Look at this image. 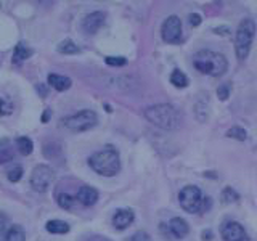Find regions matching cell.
I'll list each match as a JSON object with an SVG mask.
<instances>
[{
  "label": "cell",
  "instance_id": "1",
  "mask_svg": "<svg viewBox=\"0 0 257 241\" xmlns=\"http://www.w3.org/2000/svg\"><path fill=\"white\" fill-rule=\"evenodd\" d=\"M145 117H147L151 124H155L159 129L164 131H175L182 124V114L175 106L169 103H159L153 104L145 111Z\"/></svg>",
  "mask_w": 257,
  "mask_h": 241
},
{
  "label": "cell",
  "instance_id": "2",
  "mask_svg": "<svg viewBox=\"0 0 257 241\" xmlns=\"http://www.w3.org/2000/svg\"><path fill=\"white\" fill-rule=\"evenodd\" d=\"M193 66L199 72L207 76L219 77L228 69V61L222 53H217L212 50H199L193 56Z\"/></svg>",
  "mask_w": 257,
  "mask_h": 241
},
{
  "label": "cell",
  "instance_id": "3",
  "mask_svg": "<svg viewBox=\"0 0 257 241\" xmlns=\"http://www.w3.org/2000/svg\"><path fill=\"white\" fill-rule=\"evenodd\" d=\"M88 164H90V167L96 174L104 175V177H112V175H116L120 169L119 153L112 147H106L88 158Z\"/></svg>",
  "mask_w": 257,
  "mask_h": 241
},
{
  "label": "cell",
  "instance_id": "4",
  "mask_svg": "<svg viewBox=\"0 0 257 241\" xmlns=\"http://www.w3.org/2000/svg\"><path fill=\"white\" fill-rule=\"evenodd\" d=\"M179 201L183 211L190 214L204 212L209 204H211V199L204 198L203 191L195 187V185H188V187L182 188V191L179 193Z\"/></svg>",
  "mask_w": 257,
  "mask_h": 241
},
{
  "label": "cell",
  "instance_id": "5",
  "mask_svg": "<svg viewBox=\"0 0 257 241\" xmlns=\"http://www.w3.org/2000/svg\"><path fill=\"white\" fill-rule=\"evenodd\" d=\"M254 34H255V23L251 18H244L239 23L235 37V53L238 56V60H244L249 55Z\"/></svg>",
  "mask_w": 257,
  "mask_h": 241
},
{
  "label": "cell",
  "instance_id": "6",
  "mask_svg": "<svg viewBox=\"0 0 257 241\" xmlns=\"http://www.w3.org/2000/svg\"><path fill=\"white\" fill-rule=\"evenodd\" d=\"M61 124L71 132H85L88 129H92L98 124V116H96V112L92 109H84L72 116L64 117L61 120Z\"/></svg>",
  "mask_w": 257,
  "mask_h": 241
},
{
  "label": "cell",
  "instance_id": "7",
  "mask_svg": "<svg viewBox=\"0 0 257 241\" xmlns=\"http://www.w3.org/2000/svg\"><path fill=\"white\" fill-rule=\"evenodd\" d=\"M53 169L45 164H39L34 167V171L31 174V187L39 193H44L48 190V187L53 182Z\"/></svg>",
  "mask_w": 257,
  "mask_h": 241
},
{
  "label": "cell",
  "instance_id": "8",
  "mask_svg": "<svg viewBox=\"0 0 257 241\" xmlns=\"http://www.w3.org/2000/svg\"><path fill=\"white\" fill-rule=\"evenodd\" d=\"M161 36H163V40L167 44L179 42L182 37V23L179 20V16H175V15L169 16V18L163 23Z\"/></svg>",
  "mask_w": 257,
  "mask_h": 241
},
{
  "label": "cell",
  "instance_id": "9",
  "mask_svg": "<svg viewBox=\"0 0 257 241\" xmlns=\"http://www.w3.org/2000/svg\"><path fill=\"white\" fill-rule=\"evenodd\" d=\"M220 235H222L223 241H247L244 227L241 223L233 222V220L222 225Z\"/></svg>",
  "mask_w": 257,
  "mask_h": 241
},
{
  "label": "cell",
  "instance_id": "10",
  "mask_svg": "<svg viewBox=\"0 0 257 241\" xmlns=\"http://www.w3.org/2000/svg\"><path fill=\"white\" fill-rule=\"evenodd\" d=\"M103 23H104V13L103 12H93L84 18L82 28L87 34H95V32L103 26Z\"/></svg>",
  "mask_w": 257,
  "mask_h": 241
},
{
  "label": "cell",
  "instance_id": "11",
  "mask_svg": "<svg viewBox=\"0 0 257 241\" xmlns=\"http://www.w3.org/2000/svg\"><path fill=\"white\" fill-rule=\"evenodd\" d=\"M134 217L135 215L131 209H117L114 217H112V225H114L117 230H124L134 222Z\"/></svg>",
  "mask_w": 257,
  "mask_h": 241
},
{
  "label": "cell",
  "instance_id": "12",
  "mask_svg": "<svg viewBox=\"0 0 257 241\" xmlns=\"http://www.w3.org/2000/svg\"><path fill=\"white\" fill-rule=\"evenodd\" d=\"M76 199L84 206H93L98 201V191L92 187H80L76 195Z\"/></svg>",
  "mask_w": 257,
  "mask_h": 241
},
{
  "label": "cell",
  "instance_id": "13",
  "mask_svg": "<svg viewBox=\"0 0 257 241\" xmlns=\"http://www.w3.org/2000/svg\"><path fill=\"white\" fill-rule=\"evenodd\" d=\"M169 230H171V233L175 238H185L188 235L190 227L182 217H174V219H171V222H169Z\"/></svg>",
  "mask_w": 257,
  "mask_h": 241
},
{
  "label": "cell",
  "instance_id": "14",
  "mask_svg": "<svg viewBox=\"0 0 257 241\" xmlns=\"http://www.w3.org/2000/svg\"><path fill=\"white\" fill-rule=\"evenodd\" d=\"M24 239H26V233H24L21 225H10L0 235V241H24Z\"/></svg>",
  "mask_w": 257,
  "mask_h": 241
},
{
  "label": "cell",
  "instance_id": "15",
  "mask_svg": "<svg viewBox=\"0 0 257 241\" xmlns=\"http://www.w3.org/2000/svg\"><path fill=\"white\" fill-rule=\"evenodd\" d=\"M48 84H50L55 90L58 92H64L68 90V88L71 87V79L66 77V76H60V74H50L48 76Z\"/></svg>",
  "mask_w": 257,
  "mask_h": 241
},
{
  "label": "cell",
  "instance_id": "16",
  "mask_svg": "<svg viewBox=\"0 0 257 241\" xmlns=\"http://www.w3.org/2000/svg\"><path fill=\"white\" fill-rule=\"evenodd\" d=\"M45 228L47 231L55 233V235H64V233L69 231V225L63 220H48L45 223Z\"/></svg>",
  "mask_w": 257,
  "mask_h": 241
},
{
  "label": "cell",
  "instance_id": "17",
  "mask_svg": "<svg viewBox=\"0 0 257 241\" xmlns=\"http://www.w3.org/2000/svg\"><path fill=\"white\" fill-rule=\"evenodd\" d=\"M32 55V50L26 45L20 42L18 45L15 47V52H13V63H23L24 60H28L29 56Z\"/></svg>",
  "mask_w": 257,
  "mask_h": 241
},
{
  "label": "cell",
  "instance_id": "18",
  "mask_svg": "<svg viewBox=\"0 0 257 241\" xmlns=\"http://www.w3.org/2000/svg\"><path fill=\"white\" fill-rule=\"evenodd\" d=\"M16 147H18V151L23 156H28L34 150V143L29 139V137H18L16 139Z\"/></svg>",
  "mask_w": 257,
  "mask_h": 241
},
{
  "label": "cell",
  "instance_id": "19",
  "mask_svg": "<svg viewBox=\"0 0 257 241\" xmlns=\"http://www.w3.org/2000/svg\"><path fill=\"white\" fill-rule=\"evenodd\" d=\"M13 159V150L8 140H0V164H7Z\"/></svg>",
  "mask_w": 257,
  "mask_h": 241
},
{
  "label": "cell",
  "instance_id": "20",
  "mask_svg": "<svg viewBox=\"0 0 257 241\" xmlns=\"http://www.w3.org/2000/svg\"><path fill=\"white\" fill-rule=\"evenodd\" d=\"M58 52L63 53V55H76L80 52V48L72 42V40L69 39H64L63 42L58 44Z\"/></svg>",
  "mask_w": 257,
  "mask_h": 241
},
{
  "label": "cell",
  "instance_id": "21",
  "mask_svg": "<svg viewBox=\"0 0 257 241\" xmlns=\"http://www.w3.org/2000/svg\"><path fill=\"white\" fill-rule=\"evenodd\" d=\"M171 82L172 85L179 87V88H183L188 85V77L183 74V72L180 69H175L172 74H171Z\"/></svg>",
  "mask_w": 257,
  "mask_h": 241
},
{
  "label": "cell",
  "instance_id": "22",
  "mask_svg": "<svg viewBox=\"0 0 257 241\" xmlns=\"http://www.w3.org/2000/svg\"><path fill=\"white\" fill-rule=\"evenodd\" d=\"M56 201H58V206L61 209H64V211H69V209L74 207V198H72L71 195H68V193H60L58 198H56Z\"/></svg>",
  "mask_w": 257,
  "mask_h": 241
},
{
  "label": "cell",
  "instance_id": "23",
  "mask_svg": "<svg viewBox=\"0 0 257 241\" xmlns=\"http://www.w3.org/2000/svg\"><path fill=\"white\" fill-rule=\"evenodd\" d=\"M227 137H230V139H235V140H239V142H244L246 140V131L243 127H239V126H233L230 131L227 132Z\"/></svg>",
  "mask_w": 257,
  "mask_h": 241
},
{
  "label": "cell",
  "instance_id": "24",
  "mask_svg": "<svg viewBox=\"0 0 257 241\" xmlns=\"http://www.w3.org/2000/svg\"><path fill=\"white\" fill-rule=\"evenodd\" d=\"M238 199H239V195L231 187H227L222 191V201H225V203H235Z\"/></svg>",
  "mask_w": 257,
  "mask_h": 241
},
{
  "label": "cell",
  "instance_id": "25",
  "mask_svg": "<svg viewBox=\"0 0 257 241\" xmlns=\"http://www.w3.org/2000/svg\"><path fill=\"white\" fill-rule=\"evenodd\" d=\"M104 63L109 64V66L119 68V66H125L127 60L124 58V56H106V58H104Z\"/></svg>",
  "mask_w": 257,
  "mask_h": 241
},
{
  "label": "cell",
  "instance_id": "26",
  "mask_svg": "<svg viewBox=\"0 0 257 241\" xmlns=\"http://www.w3.org/2000/svg\"><path fill=\"white\" fill-rule=\"evenodd\" d=\"M230 92H231V84H222L217 88V96H219V100L225 101L230 96Z\"/></svg>",
  "mask_w": 257,
  "mask_h": 241
},
{
  "label": "cell",
  "instance_id": "27",
  "mask_svg": "<svg viewBox=\"0 0 257 241\" xmlns=\"http://www.w3.org/2000/svg\"><path fill=\"white\" fill-rule=\"evenodd\" d=\"M21 177H23V169L18 166V167H15V169H12L10 172H8V180L10 182H20L21 180Z\"/></svg>",
  "mask_w": 257,
  "mask_h": 241
},
{
  "label": "cell",
  "instance_id": "28",
  "mask_svg": "<svg viewBox=\"0 0 257 241\" xmlns=\"http://www.w3.org/2000/svg\"><path fill=\"white\" fill-rule=\"evenodd\" d=\"M10 227V222H8V217H7V214H4L2 211H0V235Z\"/></svg>",
  "mask_w": 257,
  "mask_h": 241
},
{
  "label": "cell",
  "instance_id": "29",
  "mask_svg": "<svg viewBox=\"0 0 257 241\" xmlns=\"http://www.w3.org/2000/svg\"><path fill=\"white\" fill-rule=\"evenodd\" d=\"M131 241H151V238L147 231H137L135 235L131 238Z\"/></svg>",
  "mask_w": 257,
  "mask_h": 241
},
{
  "label": "cell",
  "instance_id": "30",
  "mask_svg": "<svg viewBox=\"0 0 257 241\" xmlns=\"http://www.w3.org/2000/svg\"><path fill=\"white\" fill-rule=\"evenodd\" d=\"M10 109H12V106L8 104L5 100H2L0 98V116H4V114H7V112H10Z\"/></svg>",
  "mask_w": 257,
  "mask_h": 241
},
{
  "label": "cell",
  "instance_id": "31",
  "mask_svg": "<svg viewBox=\"0 0 257 241\" xmlns=\"http://www.w3.org/2000/svg\"><path fill=\"white\" fill-rule=\"evenodd\" d=\"M188 21H190L191 26H198V24L201 23V16H199L198 13H191V15L188 16Z\"/></svg>",
  "mask_w": 257,
  "mask_h": 241
},
{
  "label": "cell",
  "instance_id": "32",
  "mask_svg": "<svg viewBox=\"0 0 257 241\" xmlns=\"http://www.w3.org/2000/svg\"><path fill=\"white\" fill-rule=\"evenodd\" d=\"M214 32H217V34H220V36H227V34H230V29L225 26H220V28H215Z\"/></svg>",
  "mask_w": 257,
  "mask_h": 241
},
{
  "label": "cell",
  "instance_id": "33",
  "mask_svg": "<svg viewBox=\"0 0 257 241\" xmlns=\"http://www.w3.org/2000/svg\"><path fill=\"white\" fill-rule=\"evenodd\" d=\"M37 92H39V95H42V96H47V93H48L47 87L44 84H39L37 85Z\"/></svg>",
  "mask_w": 257,
  "mask_h": 241
},
{
  "label": "cell",
  "instance_id": "34",
  "mask_svg": "<svg viewBox=\"0 0 257 241\" xmlns=\"http://www.w3.org/2000/svg\"><path fill=\"white\" fill-rule=\"evenodd\" d=\"M50 114H52V111L50 109H45L44 111V116H42V123H47V120L50 119Z\"/></svg>",
  "mask_w": 257,
  "mask_h": 241
},
{
  "label": "cell",
  "instance_id": "35",
  "mask_svg": "<svg viewBox=\"0 0 257 241\" xmlns=\"http://www.w3.org/2000/svg\"><path fill=\"white\" fill-rule=\"evenodd\" d=\"M204 238H206V241L211 239V231H204Z\"/></svg>",
  "mask_w": 257,
  "mask_h": 241
}]
</instances>
